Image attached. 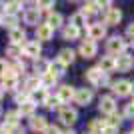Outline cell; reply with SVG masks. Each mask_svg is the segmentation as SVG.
Returning <instances> with one entry per match:
<instances>
[{
	"instance_id": "6da1fadb",
	"label": "cell",
	"mask_w": 134,
	"mask_h": 134,
	"mask_svg": "<svg viewBox=\"0 0 134 134\" xmlns=\"http://www.w3.org/2000/svg\"><path fill=\"white\" fill-rule=\"evenodd\" d=\"M106 50L110 56H120L124 54V50H126V42H124L122 36H110V38L106 40Z\"/></svg>"
},
{
	"instance_id": "7a4b0ae2",
	"label": "cell",
	"mask_w": 134,
	"mask_h": 134,
	"mask_svg": "<svg viewBox=\"0 0 134 134\" xmlns=\"http://www.w3.org/2000/svg\"><path fill=\"white\" fill-rule=\"evenodd\" d=\"M58 118L62 120V124L72 126V124L78 120V112L74 110V108H70V106H62V108H60V114H58Z\"/></svg>"
},
{
	"instance_id": "3957f363",
	"label": "cell",
	"mask_w": 134,
	"mask_h": 134,
	"mask_svg": "<svg viewBox=\"0 0 134 134\" xmlns=\"http://www.w3.org/2000/svg\"><path fill=\"white\" fill-rule=\"evenodd\" d=\"M22 52H24V56H28V58L38 60V58H40V52H42V46H40L38 40H30V42H26V44L22 46Z\"/></svg>"
},
{
	"instance_id": "277c9868",
	"label": "cell",
	"mask_w": 134,
	"mask_h": 134,
	"mask_svg": "<svg viewBox=\"0 0 134 134\" xmlns=\"http://www.w3.org/2000/svg\"><path fill=\"white\" fill-rule=\"evenodd\" d=\"M104 36H106V24H102V22L90 24V28H88V38L92 40V42H96V40H102Z\"/></svg>"
},
{
	"instance_id": "5b68a950",
	"label": "cell",
	"mask_w": 134,
	"mask_h": 134,
	"mask_svg": "<svg viewBox=\"0 0 134 134\" xmlns=\"http://www.w3.org/2000/svg\"><path fill=\"white\" fill-rule=\"evenodd\" d=\"M112 92L118 96H128L132 94V82L130 80H118V82L112 84Z\"/></svg>"
},
{
	"instance_id": "8992f818",
	"label": "cell",
	"mask_w": 134,
	"mask_h": 134,
	"mask_svg": "<svg viewBox=\"0 0 134 134\" xmlns=\"http://www.w3.org/2000/svg\"><path fill=\"white\" fill-rule=\"evenodd\" d=\"M90 100H92V90L90 88H78L76 94H74V102L80 104V106H88Z\"/></svg>"
},
{
	"instance_id": "52a82bcc",
	"label": "cell",
	"mask_w": 134,
	"mask_h": 134,
	"mask_svg": "<svg viewBox=\"0 0 134 134\" xmlns=\"http://www.w3.org/2000/svg\"><path fill=\"white\" fill-rule=\"evenodd\" d=\"M100 112L106 114V116L114 114V112H116V100H114L112 96H102L100 98Z\"/></svg>"
},
{
	"instance_id": "ba28073f",
	"label": "cell",
	"mask_w": 134,
	"mask_h": 134,
	"mask_svg": "<svg viewBox=\"0 0 134 134\" xmlns=\"http://www.w3.org/2000/svg\"><path fill=\"white\" fill-rule=\"evenodd\" d=\"M120 20H122V12H120V8H110V10L104 14V24H106V26H116Z\"/></svg>"
},
{
	"instance_id": "9c48e42d",
	"label": "cell",
	"mask_w": 134,
	"mask_h": 134,
	"mask_svg": "<svg viewBox=\"0 0 134 134\" xmlns=\"http://www.w3.org/2000/svg\"><path fill=\"white\" fill-rule=\"evenodd\" d=\"M74 94H76V88L74 86H70V84H64V86H60L58 88V98H60V102H70L74 100Z\"/></svg>"
},
{
	"instance_id": "30bf717a",
	"label": "cell",
	"mask_w": 134,
	"mask_h": 134,
	"mask_svg": "<svg viewBox=\"0 0 134 134\" xmlns=\"http://www.w3.org/2000/svg\"><path fill=\"white\" fill-rule=\"evenodd\" d=\"M96 42H92V40H82L80 42V54L84 56V58H92V56H96Z\"/></svg>"
},
{
	"instance_id": "8fae6325",
	"label": "cell",
	"mask_w": 134,
	"mask_h": 134,
	"mask_svg": "<svg viewBox=\"0 0 134 134\" xmlns=\"http://www.w3.org/2000/svg\"><path fill=\"white\" fill-rule=\"evenodd\" d=\"M132 66H134L132 56H128V54H120V56H116V68L120 70V72H128Z\"/></svg>"
},
{
	"instance_id": "7c38bea8",
	"label": "cell",
	"mask_w": 134,
	"mask_h": 134,
	"mask_svg": "<svg viewBox=\"0 0 134 134\" xmlns=\"http://www.w3.org/2000/svg\"><path fill=\"white\" fill-rule=\"evenodd\" d=\"M98 68H100L104 74H110L112 70H116V58L114 56H102V60H100V64H98Z\"/></svg>"
},
{
	"instance_id": "4fadbf2b",
	"label": "cell",
	"mask_w": 134,
	"mask_h": 134,
	"mask_svg": "<svg viewBox=\"0 0 134 134\" xmlns=\"http://www.w3.org/2000/svg\"><path fill=\"white\" fill-rule=\"evenodd\" d=\"M46 100H48V90L42 88V86L30 94V102L32 104H46Z\"/></svg>"
},
{
	"instance_id": "5bb4252c",
	"label": "cell",
	"mask_w": 134,
	"mask_h": 134,
	"mask_svg": "<svg viewBox=\"0 0 134 134\" xmlns=\"http://www.w3.org/2000/svg\"><path fill=\"white\" fill-rule=\"evenodd\" d=\"M30 128H32L34 132H46L48 122H46L44 116H32V120H30Z\"/></svg>"
},
{
	"instance_id": "9a60e30c",
	"label": "cell",
	"mask_w": 134,
	"mask_h": 134,
	"mask_svg": "<svg viewBox=\"0 0 134 134\" xmlns=\"http://www.w3.org/2000/svg\"><path fill=\"white\" fill-rule=\"evenodd\" d=\"M52 34H54V30H52L48 24H38V26H36V38L38 40H50Z\"/></svg>"
},
{
	"instance_id": "2e32d148",
	"label": "cell",
	"mask_w": 134,
	"mask_h": 134,
	"mask_svg": "<svg viewBox=\"0 0 134 134\" xmlns=\"http://www.w3.org/2000/svg\"><path fill=\"white\" fill-rule=\"evenodd\" d=\"M38 18H40L38 8H28V10L24 12V22L30 24V26H38Z\"/></svg>"
},
{
	"instance_id": "e0dca14e",
	"label": "cell",
	"mask_w": 134,
	"mask_h": 134,
	"mask_svg": "<svg viewBox=\"0 0 134 134\" xmlns=\"http://www.w3.org/2000/svg\"><path fill=\"white\" fill-rule=\"evenodd\" d=\"M102 76H104V72H102L98 66L86 70V80H88V82H92V84H96V86H98V82L102 80Z\"/></svg>"
},
{
	"instance_id": "ac0fdd59",
	"label": "cell",
	"mask_w": 134,
	"mask_h": 134,
	"mask_svg": "<svg viewBox=\"0 0 134 134\" xmlns=\"http://www.w3.org/2000/svg\"><path fill=\"white\" fill-rule=\"evenodd\" d=\"M64 70H66V66H64L58 58H56V60H52V62H48V72H50L52 76H56V78H58L60 74H64Z\"/></svg>"
},
{
	"instance_id": "d6986e66",
	"label": "cell",
	"mask_w": 134,
	"mask_h": 134,
	"mask_svg": "<svg viewBox=\"0 0 134 134\" xmlns=\"http://www.w3.org/2000/svg\"><path fill=\"white\" fill-rule=\"evenodd\" d=\"M46 24H48L52 30L60 28V26H62V14H60V12H50V14H48V18H46Z\"/></svg>"
},
{
	"instance_id": "ffe728a7",
	"label": "cell",
	"mask_w": 134,
	"mask_h": 134,
	"mask_svg": "<svg viewBox=\"0 0 134 134\" xmlns=\"http://www.w3.org/2000/svg\"><path fill=\"white\" fill-rule=\"evenodd\" d=\"M62 36H64V40H76L80 36V30L72 24H68V26L62 28Z\"/></svg>"
},
{
	"instance_id": "44dd1931",
	"label": "cell",
	"mask_w": 134,
	"mask_h": 134,
	"mask_svg": "<svg viewBox=\"0 0 134 134\" xmlns=\"http://www.w3.org/2000/svg\"><path fill=\"white\" fill-rule=\"evenodd\" d=\"M24 38H26V32H24L20 26L14 28V30H10V44H18L20 46V42H22Z\"/></svg>"
},
{
	"instance_id": "7402d4cb",
	"label": "cell",
	"mask_w": 134,
	"mask_h": 134,
	"mask_svg": "<svg viewBox=\"0 0 134 134\" xmlns=\"http://www.w3.org/2000/svg\"><path fill=\"white\" fill-rule=\"evenodd\" d=\"M38 86H42V84H40V76H30V78H26V82H24V90H28L30 94H32L34 90H38Z\"/></svg>"
},
{
	"instance_id": "603a6c76",
	"label": "cell",
	"mask_w": 134,
	"mask_h": 134,
	"mask_svg": "<svg viewBox=\"0 0 134 134\" xmlns=\"http://www.w3.org/2000/svg\"><path fill=\"white\" fill-rule=\"evenodd\" d=\"M58 60L66 66V64H72L74 62V50H70V48H64V50H60V54H58Z\"/></svg>"
},
{
	"instance_id": "cb8c5ba5",
	"label": "cell",
	"mask_w": 134,
	"mask_h": 134,
	"mask_svg": "<svg viewBox=\"0 0 134 134\" xmlns=\"http://www.w3.org/2000/svg\"><path fill=\"white\" fill-rule=\"evenodd\" d=\"M18 120H20V112L18 110L6 112V120H4L6 126H18Z\"/></svg>"
},
{
	"instance_id": "d4e9b609",
	"label": "cell",
	"mask_w": 134,
	"mask_h": 134,
	"mask_svg": "<svg viewBox=\"0 0 134 134\" xmlns=\"http://www.w3.org/2000/svg\"><path fill=\"white\" fill-rule=\"evenodd\" d=\"M6 54L10 56V58H14V60H18V58L22 56V46H18V44H8V46H6Z\"/></svg>"
},
{
	"instance_id": "484cf974",
	"label": "cell",
	"mask_w": 134,
	"mask_h": 134,
	"mask_svg": "<svg viewBox=\"0 0 134 134\" xmlns=\"http://www.w3.org/2000/svg\"><path fill=\"white\" fill-rule=\"evenodd\" d=\"M34 108H36V104H32V102L28 100V102H24V104H20L18 112H20V116H32V114H34Z\"/></svg>"
},
{
	"instance_id": "4316f807",
	"label": "cell",
	"mask_w": 134,
	"mask_h": 134,
	"mask_svg": "<svg viewBox=\"0 0 134 134\" xmlns=\"http://www.w3.org/2000/svg\"><path fill=\"white\" fill-rule=\"evenodd\" d=\"M2 24L8 26L10 30H14V28H18V18L14 16V14H4V16H2Z\"/></svg>"
},
{
	"instance_id": "83f0119b",
	"label": "cell",
	"mask_w": 134,
	"mask_h": 134,
	"mask_svg": "<svg viewBox=\"0 0 134 134\" xmlns=\"http://www.w3.org/2000/svg\"><path fill=\"white\" fill-rule=\"evenodd\" d=\"M34 70H36V76H42V74L48 72V62L42 60V58H38V60L34 62Z\"/></svg>"
},
{
	"instance_id": "f1b7e54d",
	"label": "cell",
	"mask_w": 134,
	"mask_h": 134,
	"mask_svg": "<svg viewBox=\"0 0 134 134\" xmlns=\"http://www.w3.org/2000/svg\"><path fill=\"white\" fill-rule=\"evenodd\" d=\"M88 128H90V134H100L102 130L106 128V122L104 120H92Z\"/></svg>"
},
{
	"instance_id": "f546056e",
	"label": "cell",
	"mask_w": 134,
	"mask_h": 134,
	"mask_svg": "<svg viewBox=\"0 0 134 134\" xmlns=\"http://www.w3.org/2000/svg\"><path fill=\"white\" fill-rule=\"evenodd\" d=\"M40 84H42V88H50V86L56 84V76H52L50 72L42 74V76H40Z\"/></svg>"
},
{
	"instance_id": "4dcf8cb0",
	"label": "cell",
	"mask_w": 134,
	"mask_h": 134,
	"mask_svg": "<svg viewBox=\"0 0 134 134\" xmlns=\"http://www.w3.org/2000/svg\"><path fill=\"white\" fill-rule=\"evenodd\" d=\"M18 78H2V84H0V90H16Z\"/></svg>"
},
{
	"instance_id": "1f68e13d",
	"label": "cell",
	"mask_w": 134,
	"mask_h": 134,
	"mask_svg": "<svg viewBox=\"0 0 134 134\" xmlns=\"http://www.w3.org/2000/svg\"><path fill=\"white\" fill-rule=\"evenodd\" d=\"M70 24H72V26H76V28L80 30V28L86 24V18H84L80 12H76V14H72V18H70Z\"/></svg>"
},
{
	"instance_id": "d6a6232c",
	"label": "cell",
	"mask_w": 134,
	"mask_h": 134,
	"mask_svg": "<svg viewBox=\"0 0 134 134\" xmlns=\"http://www.w3.org/2000/svg\"><path fill=\"white\" fill-rule=\"evenodd\" d=\"M120 124H122V116H120V114H116V112H114V114H110V116H108L106 126H114V128H118Z\"/></svg>"
},
{
	"instance_id": "836d02e7",
	"label": "cell",
	"mask_w": 134,
	"mask_h": 134,
	"mask_svg": "<svg viewBox=\"0 0 134 134\" xmlns=\"http://www.w3.org/2000/svg\"><path fill=\"white\" fill-rule=\"evenodd\" d=\"M60 104H62V102H60V98H58V96H48V100H46L44 106L48 108V110H54V108H58Z\"/></svg>"
},
{
	"instance_id": "e575fe53",
	"label": "cell",
	"mask_w": 134,
	"mask_h": 134,
	"mask_svg": "<svg viewBox=\"0 0 134 134\" xmlns=\"http://www.w3.org/2000/svg\"><path fill=\"white\" fill-rule=\"evenodd\" d=\"M22 8V2H8L6 4V14H14L16 16V12Z\"/></svg>"
},
{
	"instance_id": "d590c367",
	"label": "cell",
	"mask_w": 134,
	"mask_h": 134,
	"mask_svg": "<svg viewBox=\"0 0 134 134\" xmlns=\"http://www.w3.org/2000/svg\"><path fill=\"white\" fill-rule=\"evenodd\" d=\"M38 12H48L52 8V6H54V2H50V0H48V2H38Z\"/></svg>"
},
{
	"instance_id": "8d00e7d4",
	"label": "cell",
	"mask_w": 134,
	"mask_h": 134,
	"mask_svg": "<svg viewBox=\"0 0 134 134\" xmlns=\"http://www.w3.org/2000/svg\"><path fill=\"white\" fill-rule=\"evenodd\" d=\"M124 116L134 120V104H132V102H130V104H126V108H124Z\"/></svg>"
},
{
	"instance_id": "74e56055",
	"label": "cell",
	"mask_w": 134,
	"mask_h": 134,
	"mask_svg": "<svg viewBox=\"0 0 134 134\" xmlns=\"http://www.w3.org/2000/svg\"><path fill=\"white\" fill-rule=\"evenodd\" d=\"M12 68H14V72H16V74H20V72H24V70H26L24 62H20V60H18L16 64H12Z\"/></svg>"
},
{
	"instance_id": "f35d334b",
	"label": "cell",
	"mask_w": 134,
	"mask_h": 134,
	"mask_svg": "<svg viewBox=\"0 0 134 134\" xmlns=\"http://www.w3.org/2000/svg\"><path fill=\"white\" fill-rule=\"evenodd\" d=\"M126 38H128V40H132V42H134V22L130 24L128 28H126Z\"/></svg>"
},
{
	"instance_id": "ab89813d",
	"label": "cell",
	"mask_w": 134,
	"mask_h": 134,
	"mask_svg": "<svg viewBox=\"0 0 134 134\" xmlns=\"http://www.w3.org/2000/svg\"><path fill=\"white\" fill-rule=\"evenodd\" d=\"M44 134H62V132H60V128H58V126H48Z\"/></svg>"
},
{
	"instance_id": "60d3db41",
	"label": "cell",
	"mask_w": 134,
	"mask_h": 134,
	"mask_svg": "<svg viewBox=\"0 0 134 134\" xmlns=\"http://www.w3.org/2000/svg\"><path fill=\"white\" fill-rule=\"evenodd\" d=\"M100 134H118V128H114V126H106Z\"/></svg>"
},
{
	"instance_id": "b9f144b4",
	"label": "cell",
	"mask_w": 134,
	"mask_h": 134,
	"mask_svg": "<svg viewBox=\"0 0 134 134\" xmlns=\"http://www.w3.org/2000/svg\"><path fill=\"white\" fill-rule=\"evenodd\" d=\"M6 68H8V64H6V60H2V58H0V76H4Z\"/></svg>"
},
{
	"instance_id": "7bdbcfd3",
	"label": "cell",
	"mask_w": 134,
	"mask_h": 134,
	"mask_svg": "<svg viewBox=\"0 0 134 134\" xmlns=\"http://www.w3.org/2000/svg\"><path fill=\"white\" fill-rule=\"evenodd\" d=\"M4 14H6V4H4V2H0V18L4 16Z\"/></svg>"
},
{
	"instance_id": "ee69618b",
	"label": "cell",
	"mask_w": 134,
	"mask_h": 134,
	"mask_svg": "<svg viewBox=\"0 0 134 134\" xmlns=\"http://www.w3.org/2000/svg\"><path fill=\"white\" fill-rule=\"evenodd\" d=\"M62 134H74V130H64Z\"/></svg>"
},
{
	"instance_id": "f6af8a7d",
	"label": "cell",
	"mask_w": 134,
	"mask_h": 134,
	"mask_svg": "<svg viewBox=\"0 0 134 134\" xmlns=\"http://www.w3.org/2000/svg\"><path fill=\"white\" fill-rule=\"evenodd\" d=\"M2 96H4V92H2V90H0V100H2Z\"/></svg>"
},
{
	"instance_id": "bcb514c9",
	"label": "cell",
	"mask_w": 134,
	"mask_h": 134,
	"mask_svg": "<svg viewBox=\"0 0 134 134\" xmlns=\"http://www.w3.org/2000/svg\"><path fill=\"white\" fill-rule=\"evenodd\" d=\"M132 92H134V84H132Z\"/></svg>"
},
{
	"instance_id": "7dc6e473",
	"label": "cell",
	"mask_w": 134,
	"mask_h": 134,
	"mask_svg": "<svg viewBox=\"0 0 134 134\" xmlns=\"http://www.w3.org/2000/svg\"><path fill=\"white\" fill-rule=\"evenodd\" d=\"M132 134H134V126H132Z\"/></svg>"
},
{
	"instance_id": "c3c4849f",
	"label": "cell",
	"mask_w": 134,
	"mask_h": 134,
	"mask_svg": "<svg viewBox=\"0 0 134 134\" xmlns=\"http://www.w3.org/2000/svg\"><path fill=\"white\" fill-rule=\"evenodd\" d=\"M0 24H2V18H0Z\"/></svg>"
},
{
	"instance_id": "681fc988",
	"label": "cell",
	"mask_w": 134,
	"mask_h": 134,
	"mask_svg": "<svg viewBox=\"0 0 134 134\" xmlns=\"http://www.w3.org/2000/svg\"><path fill=\"white\" fill-rule=\"evenodd\" d=\"M132 104H134V98H132Z\"/></svg>"
},
{
	"instance_id": "f907efd6",
	"label": "cell",
	"mask_w": 134,
	"mask_h": 134,
	"mask_svg": "<svg viewBox=\"0 0 134 134\" xmlns=\"http://www.w3.org/2000/svg\"><path fill=\"white\" fill-rule=\"evenodd\" d=\"M128 134H132V132H128Z\"/></svg>"
}]
</instances>
